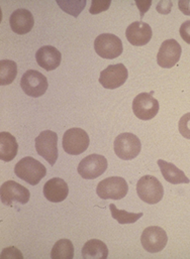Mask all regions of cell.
Wrapping results in <instances>:
<instances>
[{
  "instance_id": "obj_1",
  "label": "cell",
  "mask_w": 190,
  "mask_h": 259,
  "mask_svg": "<svg viewBox=\"0 0 190 259\" xmlns=\"http://www.w3.org/2000/svg\"><path fill=\"white\" fill-rule=\"evenodd\" d=\"M14 172L25 183L36 186L46 177L47 168L35 158L25 156L15 164Z\"/></svg>"
},
{
  "instance_id": "obj_2",
  "label": "cell",
  "mask_w": 190,
  "mask_h": 259,
  "mask_svg": "<svg viewBox=\"0 0 190 259\" xmlns=\"http://www.w3.org/2000/svg\"><path fill=\"white\" fill-rule=\"evenodd\" d=\"M137 194L143 202L155 205L163 199L164 188L157 178L144 176L137 184Z\"/></svg>"
},
{
  "instance_id": "obj_3",
  "label": "cell",
  "mask_w": 190,
  "mask_h": 259,
  "mask_svg": "<svg viewBox=\"0 0 190 259\" xmlns=\"http://www.w3.org/2000/svg\"><path fill=\"white\" fill-rule=\"evenodd\" d=\"M129 192L128 183L124 178L110 177L102 180L96 188V193L102 200H122Z\"/></svg>"
},
{
  "instance_id": "obj_4",
  "label": "cell",
  "mask_w": 190,
  "mask_h": 259,
  "mask_svg": "<svg viewBox=\"0 0 190 259\" xmlns=\"http://www.w3.org/2000/svg\"><path fill=\"white\" fill-rule=\"evenodd\" d=\"M115 152L124 160H131L137 157L142 148L140 138L133 133H122L115 140Z\"/></svg>"
},
{
  "instance_id": "obj_5",
  "label": "cell",
  "mask_w": 190,
  "mask_h": 259,
  "mask_svg": "<svg viewBox=\"0 0 190 259\" xmlns=\"http://www.w3.org/2000/svg\"><path fill=\"white\" fill-rule=\"evenodd\" d=\"M36 152L51 165L58 159V134L52 130L42 131L35 138Z\"/></svg>"
},
{
  "instance_id": "obj_6",
  "label": "cell",
  "mask_w": 190,
  "mask_h": 259,
  "mask_svg": "<svg viewBox=\"0 0 190 259\" xmlns=\"http://www.w3.org/2000/svg\"><path fill=\"white\" fill-rule=\"evenodd\" d=\"M96 54L107 60H113L123 54V42L120 37L111 33H101L94 40Z\"/></svg>"
},
{
  "instance_id": "obj_7",
  "label": "cell",
  "mask_w": 190,
  "mask_h": 259,
  "mask_svg": "<svg viewBox=\"0 0 190 259\" xmlns=\"http://www.w3.org/2000/svg\"><path fill=\"white\" fill-rule=\"evenodd\" d=\"M90 139L87 132L82 128H70L64 133L63 148L71 155L83 153L89 146Z\"/></svg>"
},
{
  "instance_id": "obj_8",
  "label": "cell",
  "mask_w": 190,
  "mask_h": 259,
  "mask_svg": "<svg viewBox=\"0 0 190 259\" xmlns=\"http://www.w3.org/2000/svg\"><path fill=\"white\" fill-rule=\"evenodd\" d=\"M20 87L27 96L37 98L47 92L48 80L39 71L28 70L20 80Z\"/></svg>"
},
{
  "instance_id": "obj_9",
  "label": "cell",
  "mask_w": 190,
  "mask_h": 259,
  "mask_svg": "<svg viewBox=\"0 0 190 259\" xmlns=\"http://www.w3.org/2000/svg\"><path fill=\"white\" fill-rule=\"evenodd\" d=\"M168 242L166 231L158 226L147 227L141 236V243L144 249L150 253L162 251Z\"/></svg>"
},
{
  "instance_id": "obj_10",
  "label": "cell",
  "mask_w": 190,
  "mask_h": 259,
  "mask_svg": "<svg viewBox=\"0 0 190 259\" xmlns=\"http://www.w3.org/2000/svg\"><path fill=\"white\" fill-rule=\"evenodd\" d=\"M160 105L152 93H141L133 101V111L141 120H151L159 112Z\"/></svg>"
},
{
  "instance_id": "obj_11",
  "label": "cell",
  "mask_w": 190,
  "mask_h": 259,
  "mask_svg": "<svg viewBox=\"0 0 190 259\" xmlns=\"http://www.w3.org/2000/svg\"><path fill=\"white\" fill-rule=\"evenodd\" d=\"M107 168V159L100 154H90L83 158L78 165V174L85 180H93L101 175Z\"/></svg>"
},
{
  "instance_id": "obj_12",
  "label": "cell",
  "mask_w": 190,
  "mask_h": 259,
  "mask_svg": "<svg viewBox=\"0 0 190 259\" xmlns=\"http://www.w3.org/2000/svg\"><path fill=\"white\" fill-rule=\"evenodd\" d=\"M1 202L6 206H12L13 203L26 204L29 201V191L14 181H7L2 184L0 189Z\"/></svg>"
},
{
  "instance_id": "obj_13",
  "label": "cell",
  "mask_w": 190,
  "mask_h": 259,
  "mask_svg": "<svg viewBox=\"0 0 190 259\" xmlns=\"http://www.w3.org/2000/svg\"><path fill=\"white\" fill-rule=\"evenodd\" d=\"M128 69L124 64L109 65L100 73L99 83L103 88L112 90L123 86L128 80Z\"/></svg>"
},
{
  "instance_id": "obj_14",
  "label": "cell",
  "mask_w": 190,
  "mask_h": 259,
  "mask_svg": "<svg viewBox=\"0 0 190 259\" xmlns=\"http://www.w3.org/2000/svg\"><path fill=\"white\" fill-rule=\"evenodd\" d=\"M182 53L181 46L177 40L171 38L162 42L157 55V63L161 68L171 69L180 60Z\"/></svg>"
},
{
  "instance_id": "obj_15",
  "label": "cell",
  "mask_w": 190,
  "mask_h": 259,
  "mask_svg": "<svg viewBox=\"0 0 190 259\" xmlns=\"http://www.w3.org/2000/svg\"><path fill=\"white\" fill-rule=\"evenodd\" d=\"M126 35L131 45L142 47L151 40L153 32L151 26L148 23L143 21H135L128 26Z\"/></svg>"
},
{
  "instance_id": "obj_16",
  "label": "cell",
  "mask_w": 190,
  "mask_h": 259,
  "mask_svg": "<svg viewBox=\"0 0 190 259\" xmlns=\"http://www.w3.org/2000/svg\"><path fill=\"white\" fill-rule=\"evenodd\" d=\"M9 23L13 32L22 35L28 33L32 29L34 19L29 10L19 8L11 13Z\"/></svg>"
},
{
  "instance_id": "obj_17",
  "label": "cell",
  "mask_w": 190,
  "mask_h": 259,
  "mask_svg": "<svg viewBox=\"0 0 190 259\" xmlns=\"http://www.w3.org/2000/svg\"><path fill=\"white\" fill-rule=\"evenodd\" d=\"M35 60L39 66L46 71L56 70L62 61V55L59 50L53 46H45L37 50Z\"/></svg>"
},
{
  "instance_id": "obj_18",
  "label": "cell",
  "mask_w": 190,
  "mask_h": 259,
  "mask_svg": "<svg viewBox=\"0 0 190 259\" xmlns=\"http://www.w3.org/2000/svg\"><path fill=\"white\" fill-rule=\"evenodd\" d=\"M43 192L48 201L52 203H61L67 198L69 194V187L64 180L54 178L45 184Z\"/></svg>"
},
{
  "instance_id": "obj_19",
  "label": "cell",
  "mask_w": 190,
  "mask_h": 259,
  "mask_svg": "<svg viewBox=\"0 0 190 259\" xmlns=\"http://www.w3.org/2000/svg\"><path fill=\"white\" fill-rule=\"evenodd\" d=\"M157 162L162 172V176L168 183L172 185L189 184V179L185 176V174L181 169H179L173 163L167 162L163 159H158Z\"/></svg>"
},
{
  "instance_id": "obj_20",
  "label": "cell",
  "mask_w": 190,
  "mask_h": 259,
  "mask_svg": "<svg viewBox=\"0 0 190 259\" xmlns=\"http://www.w3.org/2000/svg\"><path fill=\"white\" fill-rule=\"evenodd\" d=\"M18 150V144L15 137L9 132L0 133V159L4 162L12 160Z\"/></svg>"
},
{
  "instance_id": "obj_21",
  "label": "cell",
  "mask_w": 190,
  "mask_h": 259,
  "mask_svg": "<svg viewBox=\"0 0 190 259\" xmlns=\"http://www.w3.org/2000/svg\"><path fill=\"white\" fill-rule=\"evenodd\" d=\"M82 256L84 259H106L108 256V248L101 240L91 239L84 244Z\"/></svg>"
},
{
  "instance_id": "obj_22",
  "label": "cell",
  "mask_w": 190,
  "mask_h": 259,
  "mask_svg": "<svg viewBox=\"0 0 190 259\" xmlns=\"http://www.w3.org/2000/svg\"><path fill=\"white\" fill-rule=\"evenodd\" d=\"M74 257V246L69 239H61L55 243L51 251V258L72 259Z\"/></svg>"
},
{
  "instance_id": "obj_23",
  "label": "cell",
  "mask_w": 190,
  "mask_h": 259,
  "mask_svg": "<svg viewBox=\"0 0 190 259\" xmlns=\"http://www.w3.org/2000/svg\"><path fill=\"white\" fill-rule=\"evenodd\" d=\"M17 75V65L10 60H2L0 62V85L6 86L11 84Z\"/></svg>"
},
{
  "instance_id": "obj_24",
  "label": "cell",
  "mask_w": 190,
  "mask_h": 259,
  "mask_svg": "<svg viewBox=\"0 0 190 259\" xmlns=\"http://www.w3.org/2000/svg\"><path fill=\"white\" fill-rule=\"evenodd\" d=\"M109 209L111 212V216L115 220H117L120 224H133L137 222L141 217H143V213H130L125 210H120L116 207L115 204L109 205Z\"/></svg>"
},
{
  "instance_id": "obj_25",
  "label": "cell",
  "mask_w": 190,
  "mask_h": 259,
  "mask_svg": "<svg viewBox=\"0 0 190 259\" xmlns=\"http://www.w3.org/2000/svg\"><path fill=\"white\" fill-rule=\"evenodd\" d=\"M58 5L67 13L77 17L86 5V1H57Z\"/></svg>"
},
{
  "instance_id": "obj_26",
  "label": "cell",
  "mask_w": 190,
  "mask_h": 259,
  "mask_svg": "<svg viewBox=\"0 0 190 259\" xmlns=\"http://www.w3.org/2000/svg\"><path fill=\"white\" fill-rule=\"evenodd\" d=\"M179 132L180 134L186 138L190 139V113L184 114L179 120Z\"/></svg>"
},
{
  "instance_id": "obj_27",
  "label": "cell",
  "mask_w": 190,
  "mask_h": 259,
  "mask_svg": "<svg viewBox=\"0 0 190 259\" xmlns=\"http://www.w3.org/2000/svg\"><path fill=\"white\" fill-rule=\"evenodd\" d=\"M111 1L106 0V1H92L91 7L89 9V12L91 14H98L101 11L107 10V8L110 6Z\"/></svg>"
},
{
  "instance_id": "obj_28",
  "label": "cell",
  "mask_w": 190,
  "mask_h": 259,
  "mask_svg": "<svg viewBox=\"0 0 190 259\" xmlns=\"http://www.w3.org/2000/svg\"><path fill=\"white\" fill-rule=\"evenodd\" d=\"M179 32H180L182 39L186 44L190 45V20H186L185 22L182 23V25L180 26Z\"/></svg>"
},
{
  "instance_id": "obj_29",
  "label": "cell",
  "mask_w": 190,
  "mask_h": 259,
  "mask_svg": "<svg viewBox=\"0 0 190 259\" xmlns=\"http://www.w3.org/2000/svg\"><path fill=\"white\" fill-rule=\"evenodd\" d=\"M11 251H12V247L5 248V249H3L1 256H2V257H6V258H11V257H14V258H23V256H22V254L20 253V251L17 250L16 248H14L13 252H11Z\"/></svg>"
},
{
  "instance_id": "obj_30",
  "label": "cell",
  "mask_w": 190,
  "mask_h": 259,
  "mask_svg": "<svg viewBox=\"0 0 190 259\" xmlns=\"http://www.w3.org/2000/svg\"><path fill=\"white\" fill-rule=\"evenodd\" d=\"M178 6H179V9L182 11V13H184L185 15H190V1L180 0L178 2Z\"/></svg>"
},
{
  "instance_id": "obj_31",
  "label": "cell",
  "mask_w": 190,
  "mask_h": 259,
  "mask_svg": "<svg viewBox=\"0 0 190 259\" xmlns=\"http://www.w3.org/2000/svg\"><path fill=\"white\" fill-rule=\"evenodd\" d=\"M152 4V1H142V3L140 1H137V5L139 6L140 8V11H141V17L144 16L145 12L148 10V8L151 6Z\"/></svg>"
}]
</instances>
